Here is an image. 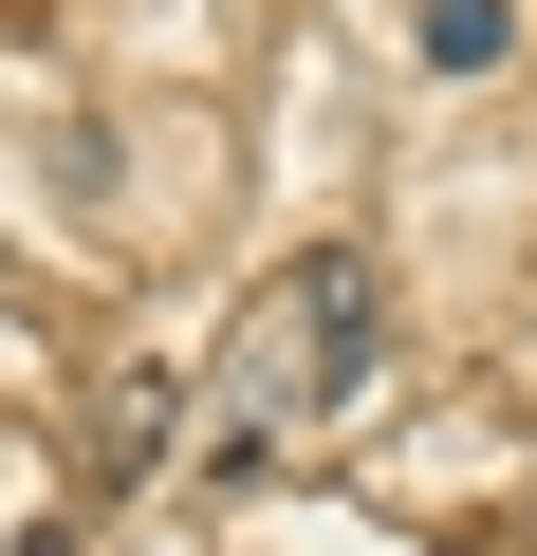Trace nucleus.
I'll list each match as a JSON object with an SVG mask.
<instances>
[{
    "instance_id": "nucleus-1",
    "label": "nucleus",
    "mask_w": 537,
    "mask_h": 556,
    "mask_svg": "<svg viewBox=\"0 0 537 556\" xmlns=\"http://www.w3.org/2000/svg\"><path fill=\"white\" fill-rule=\"evenodd\" d=\"M279 316H297V408H353V390H371V260L316 241V260L279 278Z\"/></svg>"
},
{
    "instance_id": "nucleus-2",
    "label": "nucleus",
    "mask_w": 537,
    "mask_h": 556,
    "mask_svg": "<svg viewBox=\"0 0 537 556\" xmlns=\"http://www.w3.org/2000/svg\"><path fill=\"white\" fill-rule=\"evenodd\" d=\"M408 38H426V75H500L519 56V0H426Z\"/></svg>"
},
{
    "instance_id": "nucleus-3",
    "label": "nucleus",
    "mask_w": 537,
    "mask_h": 556,
    "mask_svg": "<svg viewBox=\"0 0 537 556\" xmlns=\"http://www.w3.org/2000/svg\"><path fill=\"white\" fill-rule=\"evenodd\" d=\"M149 445H167V390L130 371V390H112V427H93V501H130V482H149Z\"/></svg>"
},
{
    "instance_id": "nucleus-4",
    "label": "nucleus",
    "mask_w": 537,
    "mask_h": 556,
    "mask_svg": "<svg viewBox=\"0 0 537 556\" xmlns=\"http://www.w3.org/2000/svg\"><path fill=\"white\" fill-rule=\"evenodd\" d=\"M20 556H93V538H75V519H38V538H20Z\"/></svg>"
}]
</instances>
